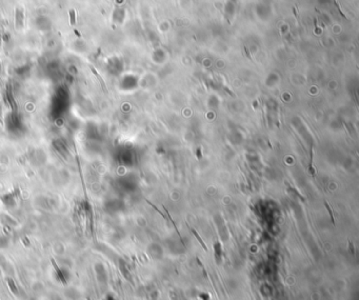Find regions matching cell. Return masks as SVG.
Masks as SVG:
<instances>
[{"mask_svg":"<svg viewBox=\"0 0 359 300\" xmlns=\"http://www.w3.org/2000/svg\"><path fill=\"white\" fill-rule=\"evenodd\" d=\"M55 276L56 279L59 281L60 283L62 284H68L69 281L71 279V273L69 271V269L66 268H60V266L55 265Z\"/></svg>","mask_w":359,"mask_h":300,"instance_id":"6da1fadb","label":"cell"},{"mask_svg":"<svg viewBox=\"0 0 359 300\" xmlns=\"http://www.w3.org/2000/svg\"><path fill=\"white\" fill-rule=\"evenodd\" d=\"M94 273L95 277L97 279L98 282L105 283L108 280V275H107V270H105L104 265L100 262H96L94 265Z\"/></svg>","mask_w":359,"mask_h":300,"instance_id":"7a4b0ae2","label":"cell"},{"mask_svg":"<svg viewBox=\"0 0 359 300\" xmlns=\"http://www.w3.org/2000/svg\"><path fill=\"white\" fill-rule=\"evenodd\" d=\"M7 283H8V289H10V291H11V293L13 294L14 296L19 297V295H20V290H19V287H18V286L16 284V282H15V281L13 280V278L8 277V278H7Z\"/></svg>","mask_w":359,"mask_h":300,"instance_id":"3957f363","label":"cell"},{"mask_svg":"<svg viewBox=\"0 0 359 300\" xmlns=\"http://www.w3.org/2000/svg\"><path fill=\"white\" fill-rule=\"evenodd\" d=\"M65 296L71 300H80V294L76 289H74V287H71V289L66 291Z\"/></svg>","mask_w":359,"mask_h":300,"instance_id":"277c9868","label":"cell"},{"mask_svg":"<svg viewBox=\"0 0 359 300\" xmlns=\"http://www.w3.org/2000/svg\"><path fill=\"white\" fill-rule=\"evenodd\" d=\"M190 230H191V232H192L193 234H194V236L196 237V239H197L198 241H199V243L201 244V247L203 248V250H204V251H207V252L209 251V250H207V247L206 245V243H204V242H203V240L201 239V237H200V236H199V234H198L197 232H196V231H195L194 229H191V227H190Z\"/></svg>","mask_w":359,"mask_h":300,"instance_id":"5b68a950","label":"cell"},{"mask_svg":"<svg viewBox=\"0 0 359 300\" xmlns=\"http://www.w3.org/2000/svg\"><path fill=\"white\" fill-rule=\"evenodd\" d=\"M324 206H325V209L328 210V212H329V214H330V217H331V221H332V223L334 224L335 226V218H334V215H333V211H332V209H331V206H330V205H329V203L325 201L324 202Z\"/></svg>","mask_w":359,"mask_h":300,"instance_id":"8992f818","label":"cell"},{"mask_svg":"<svg viewBox=\"0 0 359 300\" xmlns=\"http://www.w3.org/2000/svg\"><path fill=\"white\" fill-rule=\"evenodd\" d=\"M8 240L7 237H4V236L0 237V248H4L8 245Z\"/></svg>","mask_w":359,"mask_h":300,"instance_id":"52a82bcc","label":"cell"},{"mask_svg":"<svg viewBox=\"0 0 359 300\" xmlns=\"http://www.w3.org/2000/svg\"><path fill=\"white\" fill-rule=\"evenodd\" d=\"M70 18H71V25H75V23H76V19H75V11L74 10L70 11Z\"/></svg>","mask_w":359,"mask_h":300,"instance_id":"ba28073f","label":"cell"},{"mask_svg":"<svg viewBox=\"0 0 359 300\" xmlns=\"http://www.w3.org/2000/svg\"><path fill=\"white\" fill-rule=\"evenodd\" d=\"M286 185H288V187H289V188H290V190H291L292 192H294V193L296 194L298 197H299V198H301V200H302V201H304V198L302 197V195H301L300 193H298V191L296 190V188H294L290 187V185H289V183H286Z\"/></svg>","mask_w":359,"mask_h":300,"instance_id":"9c48e42d","label":"cell"},{"mask_svg":"<svg viewBox=\"0 0 359 300\" xmlns=\"http://www.w3.org/2000/svg\"><path fill=\"white\" fill-rule=\"evenodd\" d=\"M334 1H335V4H336V7L338 8V10H339V13H340V15H341V16H342L343 18H345V19H346V16H345V14H343V12H342V10H341V8H340L339 3H338V2H337V0H334Z\"/></svg>","mask_w":359,"mask_h":300,"instance_id":"30bf717a","label":"cell"},{"mask_svg":"<svg viewBox=\"0 0 359 300\" xmlns=\"http://www.w3.org/2000/svg\"><path fill=\"white\" fill-rule=\"evenodd\" d=\"M147 203H149V205H152V206H153V208H154V209H155V210H156V211H157V212H158V213H159V214H160V215L162 216V217H163V218H164V219H167V217H165V216H164L163 214H162V212H160V211H159V210H158V209H157V208H156V206H155V205H153V203H152V202H151V201H149V200H147Z\"/></svg>","mask_w":359,"mask_h":300,"instance_id":"8fae6325","label":"cell"},{"mask_svg":"<svg viewBox=\"0 0 359 300\" xmlns=\"http://www.w3.org/2000/svg\"><path fill=\"white\" fill-rule=\"evenodd\" d=\"M244 51H246V56H248V58H249L250 60H252V61H253V58H252L251 54H250V52H249V50L246 49V47H244Z\"/></svg>","mask_w":359,"mask_h":300,"instance_id":"7c38bea8","label":"cell"},{"mask_svg":"<svg viewBox=\"0 0 359 300\" xmlns=\"http://www.w3.org/2000/svg\"><path fill=\"white\" fill-rule=\"evenodd\" d=\"M103 300H115V299H114V297L112 296L111 294H108V295H107V296L104 297Z\"/></svg>","mask_w":359,"mask_h":300,"instance_id":"4fadbf2b","label":"cell"},{"mask_svg":"<svg viewBox=\"0 0 359 300\" xmlns=\"http://www.w3.org/2000/svg\"><path fill=\"white\" fill-rule=\"evenodd\" d=\"M349 247H350V251H352V253L354 254L355 253V252H354V247H353V243H352L351 241L349 242Z\"/></svg>","mask_w":359,"mask_h":300,"instance_id":"5bb4252c","label":"cell"},{"mask_svg":"<svg viewBox=\"0 0 359 300\" xmlns=\"http://www.w3.org/2000/svg\"><path fill=\"white\" fill-rule=\"evenodd\" d=\"M197 157H198V159H201V149L200 148L197 150Z\"/></svg>","mask_w":359,"mask_h":300,"instance_id":"9a60e30c","label":"cell"},{"mask_svg":"<svg viewBox=\"0 0 359 300\" xmlns=\"http://www.w3.org/2000/svg\"><path fill=\"white\" fill-rule=\"evenodd\" d=\"M294 15H295V16H297V12H296V8H294Z\"/></svg>","mask_w":359,"mask_h":300,"instance_id":"2e32d148","label":"cell"},{"mask_svg":"<svg viewBox=\"0 0 359 300\" xmlns=\"http://www.w3.org/2000/svg\"><path fill=\"white\" fill-rule=\"evenodd\" d=\"M80 300H81V299H80Z\"/></svg>","mask_w":359,"mask_h":300,"instance_id":"e0dca14e","label":"cell"}]
</instances>
